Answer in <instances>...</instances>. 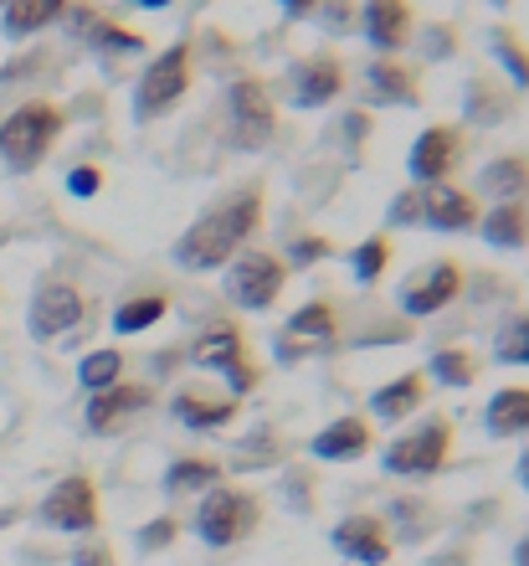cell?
I'll use <instances>...</instances> for the list:
<instances>
[{
    "label": "cell",
    "mask_w": 529,
    "mask_h": 566,
    "mask_svg": "<svg viewBox=\"0 0 529 566\" xmlns=\"http://www.w3.org/2000/svg\"><path fill=\"white\" fill-rule=\"evenodd\" d=\"M370 129H375V119H370L366 108H350V114L339 119V135H345V155H350V160L360 155V149H366Z\"/></svg>",
    "instance_id": "cell-43"
},
{
    "label": "cell",
    "mask_w": 529,
    "mask_h": 566,
    "mask_svg": "<svg viewBox=\"0 0 529 566\" xmlns=\"http://www.w3.org/2000/svg\"><path fill=\"white\" fill-rule=\"evenodd\" d=\"M283 6V15H288V21H309L314 11H319V0H278Z\"/></svg>",
    "instance_id": "cell-47"
},
{
    "label": "cell",
    "mask_w": 529,
    "mask_h": 566,
    "mask_svg": "<svg viewBox=\"0 0 529 566\" xmlns=\"http://www.w3.org/2000/svg\"><path fill=\"white\" fill-rule=\"evenodd\" d=\"M62 21L73 31V42L93 46V52H145L149 46L139 31H129L124 21H114L104 6H88V0H73V11L62 15Z\"/></svg>",
    "instance_id": "cell-16"
},
{
    "label": "cell",
    "mask_w": 529,
    "mask_h": 566,
    "mask_svg": "<svg viewBox=\"0 0 529 566\" xmlns=\"http://www.w3.org/2000/svg\"><path fill=\"white\" fill-rule=\"evenodd\" d=\"M314 490H319V479H314V469H283L278 479V494H283V505L294 510V515H309L314 510Z\"/></svg>",
    "instance_id": "cell-37"
},
{
    "label": "cell",
    "mask_w": 529,
    "mask_h": 566,
    "mask_svg": "<svg viewBox=\"0 0 529 566\" xmlns=\"http://www.w3.org/2000/svg\"><path fill=\"white\" fill-rule=\"evenodd\" d=\"M463 283H468V273H463L457 258H432V263H422L416 273L401 279L396 304L406 319H432V314L453 310L457 294H463Z\"/></svg>",
    "instance_id": "cell-9"
},
{
    "label": "cell",
    "mask_w": 529,
    "mask_h": 566,
    "mask_svg": "<svg viewBox=\"0 0 529 566\" xmlns=\"http://www.w3.org/2000/svg\"><path fill=\"white\" fill-rule=\"evenodd\" d=\"M129 6H139V11H165V6H176V0H129Z\"/></svg>",
    "instance_id": "cell-50"
},
{
    "label": "cell",
    "mask_w": 529,
    "mask_h": 566,
    "mask_svg": "<svg viewBox=\"0 0 529 566\" xmlns=\"http://www.w3.org/2000/svg\"><path fill=\"white\" fill-rule=\"evenodd\" d=\"M453 448H457V422L432 412V418H422L416 428L396 432V438L381 448V469L391 479L426 484V479H437L442 469L453 463Z\"/></svg>",
    "instance_id": "cell-5"
},
{
    "label": "cell",
    "mask_w": 529,
    "mask_h": 566,
    "mask_svg": "<svg viewBox=\"0 0 529 566\" xmlns=\"http://www.w3.org/2000/svg\"><path fill=\"white\" fill-rule=\"evenodd\" d=\"M324 258H335V242L324 238V232H304V238H294V248H288V253H283V263H288V269H309V263H324Z\"/></svg>",
    "instance_id": "cell-40"
},
{
    "label": "cell",
    "mask_w": 529,
    "mask_h": 566,
    "mask_svg": "<svg viewBox=\"0 0 529 566\" xmlns=\"http://www.w3.org/2000/svg\"><path fill=\"white\" fill-rule=\"evenodd\" d=\"M191 531L207 552H232V546H242V541H252L263 531V500L252 490H242V484L221 479L216 490H207L195 500Z\"/></svg>",
    "instance_id": "cell-4"
},
{
    "label": "cell",
    "mask_w": 529,
    "mask_h": 566,
    "mask_svg": "<svg viewBox=\"0 0 529 566\" xmlns=\"http://www.w3.org/2000/svg\"><path fill=\"white\" fill-rule=\"evenodd\" d=\"M195 88V46L170 42L145 62V73L134 83V124H160L170 119Z\"/></svg>",
    "instance_id": "cell-3"
},
{
    "label": "cell",
    "mask_w": 529,
    "mask_h": 566,
    "mask_svg": "<svg viewBox=\"0 0 529 566\" xmlns=\"http://www.w3.org/2000/svg\"><path fill=\"white\" fill-rule=\"evenodd\" d=\"M324 21V31H335V36H345V31H360V11H355L350 0H319V11H314Z\"/></svg>",
    "instance_id": "cell-42"
},
{
    "label": "cell",
    "mask_w": 529,
    "mask_h": 566,
    "mask_svg": "<svg viewBox=\"0 0 529 566\" xmlns=\"http://www.w3.org/2000/svg\"><path fill=\"white\" fill-rule=\"evenodd\" d=\"M170 418L191 432H221L242 418V402L226 391H201V387H180L170 397Z\"/></svg>",
    "instance_id": "cell-19"
},
{
    "label": "cell",
    "mask_w": 529,
    "mask_h": 566,
    "mask_svg": "<svg viewBox=\"0 0 529 566\" xmlns=\"http://www.w3.org/2000/svg\"><path fill=\"white\" fill-rule=\"evenodd\" d=\"M309 453L319 463H360L366 453H375V428H370V418H360V412H345V418L324 422V428L314 432Z\"/></svg>",
    "instance_id": "cell-18"
},
{
    "label": "cell",
    "mask_w": 529,
    "mask_h": 566,
    "mask_svg": "<svg viewBox=\"0 0 529 566\" xmlns=\"http://www.w3.org/2000/svg\"><path fill=\"white\" fill-rule=\"evenodd\" d=\"M488 6H494V11H509V6H515V0H488Z\"/></svg>",
    "instance_id": "cell-51"
},
{
    "label": "cell",
    "mask_w": 529,
    "mask_h": 566,
    "mask_svg": "<svg viewBox=\"0 0 529 566\" xmlns=\"http://www.w3.org/2000/svg\"><path fill=\"white\" fill-rule=\"evenodd\" d=\"M155 407V387L149 381H118V387L108 391H93L88 407H83V428L93 432V438H114V432H124L129 422H139Z\"/></svg>",
    "instance_id": "cell-12"
},
{
    "label": "cell",
    "mask_w": 529,
    "mask_h": 566,
    "mask_svg": "<svg viewBox=\"0 0 529 566\" xmlns=\"http://www.w3.org/2000/svg\"><path fill=\"white\" fill-rule=\"evenodd\" d=\"M273 129H278L273 88H267L263 77H252V73L232 77V83H226V135H232V145L247 149V155H257V149H267Z\"/></svg>",
    "instance_id": "cell-7"
},
{
    "label": "cell",
    "mask_w": 529,
    "mask_h": 566,
    "mask_svg": "<svg viewBox=\"0 0 529 566\" xmlns=\"http://www.w3.org/2000/svg\"><path fill=\"white\" fill-rule=\"evenodd\" d=\"M391 258H396L391 238H385V232H375V238H366V242H360V248L350 253V279L360 283V289L381 283V279H385V269H391Z\"/></svg>",
    "instance_id": "cell-35"
},
{
    "label": "cell",
    "mask_w": 529,
    "mask_h": 566,
    "mask_svg": "<svg viewBox=\"0 0 529 566\" xmlns=\"http://www.w3.org/2000/svg\"><path fill=\"white\" fill-rule=\"evenodd\" d=\"M36 521L62 536H93L104 525V505H98V484L88 474H62L36 505Z\"/></svg>",
    "instance_id": "cell-8"
},
{
    "label": "cell",
    "mask_w": 529,
    "mask_h": 566,
    "mask_svg": "<svg viewBox=\"0 0 529 566\" xmlns=\"http://www.w3.org/2000/svg\"><path fill=\"white\" fill-rule=\"evenodd\" d=\"M478 356H473L468 345H437L432 350V360H426V381H437V387H447V391H468L473 381H478Z\"/></svg>",
    "instance_id": "cell-31"
},
{
    "label": "cell",
    "mask_w": 529,
    "mask_h": 566,
    "mask_svg": "<svg viewBox=\"0 0 529 566\" xmlns=\"http://www.w3.org/2000/svg\"><path fill=\"white\" fill-rule=\"evenodd\" d=\"M242 360H252L247 356V335H242L232 319H211V325L191 340V366L195 371L226 376V371H236Z\"/></svg>",
    "instance_id": "cell-21"
},
{
    "label": "cell",
    "mask_w": 529,
    "mask_h": 566,
    "mask_svg": "<svg viewBox=\"0 0 529 566\" xmlns=\"http://www.w3.org/2000/svg\"><path fill=\"white\" fill-rule=\"evenodd\" d=\"M457 52V27H426L422 31V57L447 62Z\"/></svg>",
    "instance_id": "cell-44"
},
{
    "label": "cell",
    "mask_w": 529,
    "mask_h": 566,
    "mask_svg": "<svg viewBox=\"0 0 529 566\" xmlns=\"http://www.w3.org/2000/svg\"><path fill=\"white\" fill-rule=\"evenodd\" d=\"M426 391H432V381H426L422 371L391 376V381H381V387L370 391V418H375V422H391V428H401V422H412L416 412L426 407Z\"/></svg>",
    "instance_id": "cell-22"
},
{
    "label": "cell",
    "mask_w": 529,
    "mask_h": 566,
    "mask_svg": "<svg viewBox=\"0 0 529 566\" xmlns=\"http://www.w3.org/2000/svg\"><path fill=\"white\" fill-rule=\"evenodd\" d=\"M339 335V310L329 304V298H309V304H298L294 314H288V325H283V340L288 345H329Z\"/></svg>",
    "instance_id": "cell-30"
},
{
    "label": "cell",
    "mask_w": 529,
    "mask_h": 566,
    "mask_svg": "<svg viewBox=\"0 0 529 566\" xmlns=\"http://www.w3.org/2000/svg\"><path fill=\"white\" fill-rule=\"evenodd\" d=\"M329 546H335L339 562H350V566H385L396 556V541L385 531V515H370V510L339 515L335 531H329Z\"/></svg>",
    "instance_id": "cell-11"
},
{
    "label": "cell",
    "mask_w": 529,
    "mask_h": 566,
    "mask_svg": "<svg viewBox=\"0 0 529 566\" xmlns=\"http://www.w3.org/2000/svg\"><path fill=\"white\" fill-rule=\"evenodd\" d=\"M98 186H104V170H98V165H73V170H67V191L83 196V201L98 196Z\"/></svg>",
    "instance_id": "cell-46"
},
{
    "label": "cell",
    "mask_w": 529,
    "mask_h": 566,
    "mask_svg": "<svg viewBox=\"0 0 529 566\" xmlns=\"http://www.w3.org/2000/svg\"><path fill=\"white\" fill-rule=\"evenodd\" d=\"M0 6H6V0H0Z\"/></svg>",
    "instance_id": "cell-52"
},
{
    "label": "cell",
    "mask_w": 529,
    "mask_h": 566,
    "mask_svg": "<svg viewBox=\"0 0 529 566\" xmlns=\"http://www.w3.org/2000/svg\"><path fill=\"white\" fill-rule=\"evenodd\" d=\"M221 479H226V469H221L216 459H207V453H180V459H170V469H165L160 490H165V500H201L207 490H216Z\"/></svg>",
    "instance_id": "cell-24"
},
{
    "label": "cell",
    "mask_w": 529,
    "mask_h": 566,
    "mask_svg": "<svg viewBox=\"0 0 529 566\" xmlns=\"http://www.w3.org/2000/svg\"><path fill=\"white\" fill-rule=\"evenodd\" d=\"M484 432L494 443L529 438V387H499L484 402Z\"/></svg>",
    "instance_id": "cell-26"
},
{
    "label": "cell",
    "mask_w": 529,
    "mask_h": 566,
    "mask_svg": "<svg viewBox=\"0 0 529 566\" xmlns=\"http://www.w3.org/2000/svg\"><path fill=\"white\" fill-rule=\"evenodd\" d=\"M88 319V298H83V289H77L73 279H42L36 283V294H31L27 304V329L31 340H62V335H73L77 325Z\"/></svg>",
    "instance_id": "cell-10"
},
{
    "label": "cell",
    "mask_w": 529,
    "mask_h": 566,
    "mask_svg": "<svg viewBox=\"0 0 529 566\" xmlns=\"http://www.w3.org/2000/svg\"><path fill=\"white\" fill-rule=\"evenodd\" d=\"M432 525H437V515H432V505H426V500H391V521H385L391 541L416 546V541L432 536Z\"/></svg>",
    "instance_id": "cell-34"
},
{
    "label": "cell",
    "mask_w": 529,
    "mask_h": 566,
    "mask_svg": "<svg viewBox=\"0 0 529 566\" xmlns=\"http://www.w3.org/2000/svg\"><path fill=\"white\" fill-rule=\"evenodd\" d=\"M278 459H283V438H273V432H252L247 443L236 448L232 469H273Z\"/></svg>",
    "instance_id": "cell-38"
},
{
    "label": "cell",
    "mask_w": 529,
    "mask_h": 566,
    "mask_svg": "<svg viewBox=\"0 0 529 566\" xmlns=\"http://www.w3.org/2000/svg\"><path fill=\"white\" fill-rule=\"evenodd\" d=\"M488 57L499 62L504 83L515 93H529V42L519 36L509 21H499V27H488Z\"/></svg>",
    "instance_id": "cell-29"
},
{
    "label": "cell",
    "mask_w": 529,
    "mask_h": 566,
    "mask_svg": "<svg viewBox=\"0 0 529 566\" xmlns=\"http://www.w3.org/2000/svg\"><path fill=\"white\" fill-rule=\"evenodd\" d=\"M473 232H484L488 248L499 253H525L529 248V201H509V207H488Z\"/></svg>",
    "instance_id": "cell-27"
},
{
    "label": "cell",
    "mask_w": 529,
    "mask_h": 566,
    "mask_svg": "<svg viewBox=\"0 0 529 566\" xmlns=\"http://www.w3.org/2000/svg\"><path fill=\"white\" fill-rule=\"evenodd\" d=\"M515 566H529V536L515 541Z\"/></svg>",
    "instance_id": "cell-49"
},
{
    "label": "cell",
    "mask_w": 529,
    "mask_h": 566,
    "mask_svg": "<svg viewBox=\"0 0 529 566\" xmlns=\"http://www.w3.org/2000/svg\"><path fill=\"white\" fill-rule=\"evenodd\" d=\"M366 83L381 104H401V108L422 104V83H416V73L401 57H375L366 67Z\"/></svg>",
    "instance_id": "cell-28"
},
{
    "label": "cell",
    "mask_w": 529,
    "mask_h": 566,
    "mask_svg": "<svg viewBox=\"0 0 529 566\" xmlns=\"http://www.w3.org/2000/svg\"><path fill=\"white\" fill-rule=\"evenodd\" d=\"M180 541V521L176 515H155V521H145L139 531H134V546L145 556H155V552H170Z\"/></svg>",
    "instance_id": "cell-39"
},
{
    "label": "cell",
    "mask_w": 529,
    "mask_h": 566,
    "mask_svg": "<svg viewBox=\"0 0 529 566\" xmlns=\"http://www.w3.org/2000/svg\"><path fill=\"white\" fill-rule=\"evenodd\" d=\"M67 11H73V0H6L0 6V31L11 42H27V36H42L46 27H57Z\"/></svg>",
    "instance_id": "cell-25"
},
{
    "label": "cell",
    "mask_w": 529,
    "mask_h": 566,
    "mask_svg": "<svg viewBox=\"0 0 529 566\" xmlns=\"http://www.w3.org/2000/svg\"><path fill=\"white\" fill-rule=\"evenodd\" d=\"M360 36H366L370 52L381 57H396L416 42V11L412 0H366L360 6Z\"/></svg>",
    "instance_id": "cell-15"
},
{
    "label": "cell",
    "mask_w": 529,
    "mask_h": 566,
    "mask_svg": "<svg viewBox=\"0 0 529 566\" xmlns=\"http://www.w3.org/2000/svg\"><path fill=\"white\" fill-rule=\"evenodd\" d=\"M385 227H422V191L406 186V191L391 196V207H385Z\"/></svg>",
    "instance_id": "cell-41"
},
{
    "label": "cell",
    "mask_w": 529,
    "mask_h": 566,
    "mask_svg": "<svg viewBox=\"0 0 529 566\" xmlns=\"http://www.w3.org/2000/svg\"><path fill=\"white\" fill-rule=\"evenodd\" d=\"M478 196H488V207H509V201H529V160L525 155H494L478 165Z\"/></svg>",
    "instance_id": "cell-23"
},
{
    "label": "cell",
    "mask_w": 529,
    "mask_h": 566,
    "mask_svg": "<svg viewBox=\"0 0 529 566\" xmlns=\"http://www.w3.org/2000/svg\"><path fill=\"white\" fill-rule=\"evenodd\" d=\"M515 479H519V490L529 494V443H525V453H519V463H515Z\"/></svg>",
    "instance_id": "cell-48"
},
{
    "label": "cell",
    "mask_w": 529,
    "mask_h": 566,
    "mask_svg": "<svg viewBox=\"0 0 529 566\" xmlns=\"http://www.w3.org/2000/svg\"><path fill=\"white\" fill-rule=\"evenodd\" d=\"M288 263L283 253H267V248H242V253L221 269V294L232 298L236 310L247 314H267L288 289Z\"/></svg>",
    "instance_id": "cell-6"
},
{
    "label": "cell",
    "mask_w": 529,
    "mask_h": 566,
    "mask_svg": "<svg viewBox=\"0 0 529 566\" xmlns=\"http://www.w3.org/2000/svg\"><path fill=\"white\" fill-rule=\"evenodd\" d=\"M422 191V227L432 232H473L484 207H478V196L453 186V180H437V186H416Z\"/></svg>",
    "instance_id": "cell-17"
},
{
    "label": "cell",
    "mask_w": 529,
    "mask_h": 566,
    "mask_svg": "<svg viewBox=\"0 0 529 566\" xmlns=\"http://www.w3.org/2000/svg\"><path fill=\"white\" fill-rule=\"evenodd\" d=\"M124 366H129V360H124L118 345H98V350H88V356L77 360V387L88 391V397L118 387V381H124Z\"/></svg>",
    "instance_id": "cell-33"
},
{
    "label": "cell",
    "mask_w": 529,
    "mask_h": 566,
    "mask_svg": "<svg viewBox=\"0 0 529 566\" xmlns=\"http://www.w3.org/2000/svg\"><path fill=\"white\" fill-rule=\"evenodd\" d=\"M345 93V62L335 52H309V57L294 62L288 73V104L314 114V108H329Z\"/></svg>",
    "instance_id": "cell-14"
},
{
    "label": "cell",
    "mask_w": 529,
    "mask_h": 566,
    "mask_svg": "<svg viewBox=\"0 0 529 566\" xmlns=\"http://www.w3.org/2000/svg\"><path fill=\"white\" fill-rule=\"evenodd\" d=\"M170 314L165 294H129L124 304H114V335H145Z\"/></svg>",
    "instance_id": "cell-32"
},
{
    "label": "cell",
    "mask_w": 529,
    "mask_h": 566,
    "mask_svg": "<svg viewBox=\"0 0 529 566\" xmlns=\"http://www.w3.org/2000/svg\"><path fill=\"white\" fill-rule=\"evenodd\" d=\"M73 566H118V556H114V546H108V541L83 536L73 546Z\"/></svg>",
    "instance_id": "cell-45"
},
{
    "label": "cell",
    "mask_w": 529,
    "mask_h": 566,
    "mask_svg": "<svg viewBox=\"0 0 529 566\" xmlns=\"http://www.w3.org/2000/svg\"><path fill=\"white\" fill-rule=\"evenodd\" d=\"M463 165V129L457 124H426L422 135L406 149V176L412 186H437L453 180V170Z\"/></svg>",
    "instance_id": "cell-13"
},
{
    "label": "cell",
    "mask_w": 529,
    "mask_h": 566,
    "mask_svg": "<svg viewBox=\"0 0 529 566\" xmlns=\"http://www.w3.org/2000/svg\"><path fill=\"white\" fill-rule=\"evenodd\" d=\"M519 108V93L504 83V77L494 73H473L468 83H463V119L478 124V129H499V124L515 119Z\"/></svg>",
    "instance_id": "cell-20"
},
{
    "label": "cell",
    "mask_w": 529,
    "mask_h": 566,
    "mask_svg": "<svg viewBox=\"0 0 529 566\" xmlns=\"http://www.w3.org/2000/svg\"><path fill=\"white\" fill-rule=\"evenodd\" d=\"M494 360L499 366H529V310H515L494 329Z\"/></svg>",
    "instance_id": "cell-36"
},
{
    "label": "cell",
    "mask_w": 529,
    "mask_h": 566,
    "mask_svg": "<svg viewBox=\"0 0 529 566\" xmlns=\"http://www.w3.org/2000/svg\"><path fill=\"white\" fill-rule=\"evenodd\" d=\"M62 129H67V114H62L52 98H27L15 104L6 119H0V165L11 176H31L42 170L46 155L57 149Z\"/></svg>",
    "instance_id": "cell-2"
},
{
    "label": "cell",
    "mask_w": 529,
    "mask_h": 566,
    "mask_svg": "<svg viewBox=\"0 0 529 566\" xmlns=\"http://www.w3.org/2000/svg\"><path fill=\"white\" fill-rule=\"evenodd\" d=\"M267 222V201L263 186H242V191L221 196L216 207H207L186 232L176 238L170 258L186 273H221L242 248H252V238Z\"/></svg>",
    "instance_id": "cell-1"
}]
</instances>
